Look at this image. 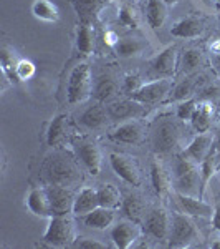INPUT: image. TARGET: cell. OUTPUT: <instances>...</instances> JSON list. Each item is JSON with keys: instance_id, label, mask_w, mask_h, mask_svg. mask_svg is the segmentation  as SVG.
Segmentation results:
<instances>
[{"instance_id": "obj_1", "label": "cell", "mask_w": 220, "mask_h": 249, "mask_svg": "<svg viewBox=\"0 0 220 249\" xmlns=\"http://www.w3.org/2000/svg\"><path fill=\"white\" fill-rule=\"evenodd\" d=\"M93 93V77L88 63H78L71 70L66 85V98L71 105L86 102Z\"/></svg>"}, {"instance_id": "obj_2", "label": "cell", "mask_w": 220, "mask_h": 249, "mask_svg": "<svg viewBox=\"0 0 220 249\" xmlns=\"http://www.w3.org/2000/svg\"><path fill=\"white\" fill-rule=\"evenodd\" d=\"M75 239H77V228H75V219L71 218V214L51 216L45 234H43V241L50 246L65 248L71 246Z\"/></svg>"}, {"instance_id": "obj_3", "label": "cell", "mask_w": 220, "mask_h": 249, "mask_svg": "<svg viewBox=\"0 0 220 249\" xmlns=\"http://www.w3.org/2000/svg\"><path fill=\"white\" fill-rule=\"evenodd\" d=\"M201 234L195 226L192 216L186 213H174L173 226L169 234V248H189L195 241H199Z\"/></svg>"}, {"instance_id": "obj_4", "label": "cell", "mask_w": 220, "mask_h": 249, "mask_svg": "<svg viewBox=\"0 0 220 249\" xmlns=\"http://www.w3.org/2000/svg\"><path fill=\"white\" fill-rule=\"evenodd\" d=\"M181 140V126L174 120L162 118L153 128V148L156 153H171Z\"/></svg>"}, {"instance_id": "obj_5", "label": "cell", "mask_w": 220, "mask_h": 249, "mask_svg": "<svg viewBox=\"0 0 220 249\" xmlns=\"http://www.w3.org/2000/svg\"><path fill=\"white\" fill-rule=\"evenodd\" d=\"M175 181L177 190L186 195L194 196L197 193V186L201 183V173H199L197 163L189 156H182L175 161Z\"/></svg>"}, {"instance_id": "obj_6", "label": "cell", "mask_w": 220, "mask_h": 249, "mask_svg": "<svg viewBox=\"0 0 220 249\" xmlns=\"http://www.w3.org/2000/svg\"><path fill=\"white\" fill-rule=\"evenodd\" d=\"M48 179L51 184H62V186H70V184L77 183L79 178V171L75 166V163L68 158L62 156H55L48 163Z\"/></svg>"}, {"instance_id": "obj_7", "label": "cell", "mask_w": 220, "mask_h": 249, "mask_svg": "<svg viewBox=\"0 0 220 249\" xmlns=\"http://www.w3.org/2000/svg\"><path fill=\"white\" fill-rule=\"evenodd\" d=\"M173 90V82L171 78H156L154 82L144 83L136 93L131 95V98L136 100L141 105H153L166 98Z\"/></svg>"}, {"instance_id": "obj_8", "label": "cell", "mask_w": 220, "mask_h": 249, "mask_svg": "<svg viewBox=\"0 0 220 249\" xmlns=\"http://www.w3.org/2000/svg\"><path fill=\"white\" fill-rule=\"evenodd\" d=\"M110 164L116 175L129 186H139L141 184V171H139V166L134 158L123 153H111Z\"/></svg>"}, {"instance_id": "obj_9", "label": "cell", "mask_w": 220, "mask_h": 249, "mask_svg": "<svg viewBox=\"0 0 220 249\" xmlns=\"http://www.w3.org/2000/svg\"><path fill=\"white\" fill-rule=\"evenodd\" d=\"M177 65H179V50L175 45H169L151 62V71L157 78L159 77L169 78L175 73Z\"/></svg>"}, {"instance_id": "obj_10", "label": "cell", "mask_w": 220, "mask_h": 249, "mask_svg": "<svg viewBox=\"0 0 220 249\" xmlns=\"http://www.w3.org/2000/svg\"><path fill=\"white\" fill-rule=\"evenodd\" d=\"M144 226H146V231L149 232L151 236H154L156 239L166 241V239H169V234H171L173 216L166 210H162V208H157V210H153L146 216Z\"/></svg>"}, {"instance_id": "obj_11", "label": "cell", "mask_w": 220, "mask_h": 249, "mask_svg": "<svg viewBox=\"0 0 220 249\" xmlns=\"http://www.w3.org/2000/svg\"><path fill=\"white\" fill-rule=\"evenodd\" d=\"M142 230L136 224V221H119L111 230V241L114 243L116 248L127 249L141 238Z\"/></svg>"}, {"instance_id": "obj_12", "label": "cell", "mask_w": 220, "mask_h": 249, "mask_svg": "<svg viewBox=\"0 0 220 249\" xmlns=\"http://www.w3.org/2000/svg\"><path fill=\"white\" fill-rule=\"evenodd\" d=\"M47 191L53 216L70 214V213L73 214V203L77 195H73L71 190H68L66 186H62V184H51V186L47 188Z\"/></svg>"}, {"instance_id": "obj_13", "label": "cell", "mask_w": 220, "mask_h": 249, "mask_svg": "<svg viewBox=\"0 0 220 249\" xmlns=\"http://www.w3.org/2000/svg\"><path fill=\"white\" fill-rule=\"evenodd\" d=\"M110 138L116 143H125V144H139L144 138L142 124L134 120L121 123L116 126L110 133Z\"/></svg>"}, {"instance_id": "obj_14", "label": "cell", "mask_w": 220, "mask_h": 249, "mask_svg": "<svg viewBox=\"0 0 220 249\" xmlns=\"http://www.w3.org/2000/svg\"><path fill=\"white\" fill-rule=\"evenodd\" d=\"M77 153L78 158L81 160V163L85 164V168L91 175H98L101 171L103 164V156L99 146L93 142H81L77 144Z\"/></svg>"}, {"instance_id": "obj_15", "label": "cell", "mask_w": 220, "mask_h": 249, "mask_svg": "<svg viewBox=\"0 0 220 249\" xmlns=\"http://www.w3.org/2000/svg\"><path fill=\"white\" fill-rule=\"evenodd\" d=\"M27 208L35 216L51 218L53 213H51V204H50V198H48L47 188H33L29 193V196H27Z\"/></svg>"}, {"instance_id": "obj_16", "label": "cell", "mask_w": 220, "mask_h": 249, "mask_svg": "<svg viewBox=\"0 0 220 249\" xmlns=\"http://www.w3.org/2000/svg\"><path fill=\"white\" fill-rule=\"evenodd\" d=\"M177 201L181 208L189 216H199V218H212L214 216V208L212 204L205 203L201 198H195L192 195L186 193H177Z\"/></svg>"}, {"instance_id": "obj_17", "label": "cell", "mask_w": 220, "mask_h": 249, "mask_svg": "<svg viewBox=\"0 0 220 249\" xmlns=\"http://www.w3.org/2000/svg\"><path fill=\"white\" fill-rule=\"evenodd\" d=\"M205 30V25L199 17H186L179 22H175L171 29V35L177 38H197L201 37Z\"/></svg>"}, {"instance_id": "obj_18", "label": "cell", "mask_w": 220, "mask_h": 249, "mask_svg": "<svg viewBox=\"0 0 220 249\" xmlns=\"http://www.w3.org/2000/svg\"><path fill=\"white\" fill-rule=\"evenodd\" d=\"M98 206H99L98 190H93V188H83V190H79L78 195L75 196L73 214L75 216H86L88 213L96 210Z\"/></svg>"}, {"instance_id": "obj_19", "label": "cell", "mask_w": 220, "mask_h": 249, "mask_svg": "<svg viewBox=\"0 0 220 249\" xmlns=\"http://www.w3.org/2000/svg\"><path fill=\"white\" fill-rule=\"evenodd\" d=\"M116 210H110V208H103L98 206L96 210L91 213H88L85 218V224L93 230H108L114 224L116 221Z\"/></svg>"}, {"instance_id": "obj_20", "label": "cell", "mask_w": 220, "mask_h": 249, "mask_svg": "<svg viewBox=\"0 0 220 249\" xmlns=\"http://www.w3.org/2000/svg\"><path fill=\"white\" fill-rule=\"evenodd\" d=\"M136 100H121V102H114L108 107V115L113 120H133L134 116L139 115V107Z\"/></svg>"}, {"instance_id": "obj_21", "label": "cell", "mask_w": 220, "mask_h": 249, "mask_svg": "<svg viewBox=\"0 0 220 249\" xmlns=\"http://www.w3.org/2000/svg\"><path fill=\"white\" fill-rule=\"evenodd\" d=\"M210 146H212V136L209 133H199L190 142L189 146H187L186 156H189L195 163H202L205 160V156L209 155Z\"/></svg>"}, {"instance_id": "obj_22", "label": "cell", "mask_w": 220, "mask_h": 249, "mask_svg": "<svg viewBox=\"0 0 220 249\" xmlns=\"http://www.w3.org/2000/svg\"><path fill=\"white\" fill-rule=\"evenodd\" d=\"M96 45V35L91 22H81V25L77 30V48L79 53L91 55L94 52Z\"/></svg>"}, {"instance_id": "obj_23", "label": "cell", "mask_w": 220, "mask_h": 249, "mask_svg": "<svg viewBox=\"0 0 220 249\" xmlns=\"http://www.w3.org/2000/svg\"><path fill=\"white\" fill-rule=\"evenodd\" d=\"M144 12H146L147 23L154 30L161 29L167 18V5L162 0H147Z\"/></svg>"}, {"instance_id": "obj_24", "label": "cell", "mask_w": 220, "mask_h": 249, "mask_svg": "<svg viewBox=\"0 0 220 249\" xmlns=\"http://www.w3.org/2000/svg\"><path fill=\"white\" fill-rule=\"evenodd\" d=\"M212 120H214V107H212L210 103H199L190 123H192V128H194L197 133H207L212 126Z\"/></svg>"}, {"instance_id": "obj_25", "label": "cell", "mask_w": 220, "mask_h": 249, "mask_svg": "<svg viewBox=\"0 0 220 249\" xmlns=\"http://www.w3.org/2000/svg\"><path fill=\"white\" fill-rule=\"evenodd\" d=\"M31 14H33L35 18L48 23H55L60 18L58 7L51 0H35L31 3Z\"/></svg>"}, {"instance_id": "obj_26", "label": "cell", "mask_w": 220, "mask_h": 249, "mask_svg": "<svg viewBox=\"0 0 220 249\" xmlns=\"http://www.w3.org/2000/svg\"><path fill=\"white\" fill-rule=\"evenodd\" d=\"M151 181L159 196H166L171 190V175L159 161L151 163Z\"/></svg>"}, {"instance_id": "obj_27", "label": "cell", "mask_w": 220, "mask_h": 249, "mask_svg": "<svg viewBox=\"0 0 220 249\" xmlns=\"http://www.w3.org/2000/svg\"><path fill=\"white\" fill-rule=\"evenodd\" d=\"M81 22H91L103 10L106 0H71Z\"/></svg>"}, {"instance_id": "obj_28", "label": "cell", "mask_w": 220, "mask_h": 249, "mask_svg": "<svg viewBox=\"0 0 220 249\" xmlns=\"http://www.w3.org/2000/svg\"><path fill=\"white\" fill-rule=\"evenodd\" d=\"M66 124H68V116L66 115H58L51 120L50 126L47 131V143L48 146H58L60 143H63L66 136Z\"/></svg>"}, {"instance_id": "obj_29", "label": "cell", "mask_w": 220, "mask_h": 249, "mask_svg": "<svg viewBox=\"0 0 220 249\" xmlns=\"http://www.w3.org/2000/svg\"><path fill=\"white\" fill-rule=\"evenodd\" d=\"M98 199H99V206L110 208V210H118L123 204L121 193L111 183L101 184L98 188Z\"/></svg>"}, {"instance_id": "obj_30", "label": "cell", "mask_w": 220, "mask_h": 249, "mask_svg": "<svg viewBox=\"0 0 220 249\" xmlns=\"http://www.w3.org/2000/svg\"><path fill=\"white\" fill-rule=\"evenodd\" d=\"M144 48H146V42H142L141 38L126 37V38H119V42L116 43L114 50L119 57L129 58V57H136V55L142 53Z\"/></svg>"}, {"instance_id": "obj_31", "label": "cell", "mask_w": 220, "mask_h": 249, "mask_svg": "<svg viewBox=\"0 0 220 249\" xmlns=\"http://www.w3.org/2000/svg\"><path fill=\"white\" fill-rule=\"evenodd\" d=\"M106 118H108V110L98 103V105L88 108L85 113L81 115L79 122H81V124H85L86 128H90V130H96V128H99L106 122Z\"/></svg>"}, {"instance_id": "obj_32", "label": "cell", "mask_w": 220, "mask_h": 249, "mask_svg": "<svg viewBox=\"0 0 220 249\" xmlns=\"http://www.w3.org/2000/svg\"><path fill=\"white\" fill-rule=\"evenodd\" d=\"M116 93V82L111 77H101L93 88V95L98 102H106Z\"/></svg>"}, {"instance_id": "obj_33", "label": "cell", "mask_w": 220, "mask_h": 249, "mask_svg": "<svg viewBox=\"0 0 220 249\" xmlns=\"http://www.w3.org/2000/svg\"><path fill=\"white\" fill-rule=\"evenodd\" d=\"M123 211L126 213V216L133 221H139L142 216V211H144V203L139 196L136 195H127L126 199L123 201Z\"/></svg>"}, {"instance_id": "obj_34", "label": "cell", "mask_w": 220, "mask_h": 249, "mask_svg": "<svg viewBox=\"0 0 220 249\" xmlns=\"http://www.w3.org/2000/svg\"><path fill=\"white\" fill-rule=\"evenodd\" d=\"M202 63V52L199 48H189L182 53L181 67L186 73H190Z\"/></svg>"}, {"instance_id": "obj_35", "label": "cell", "mask_w": 220, "mask_h": 249, "mask_svg": "<svg viewBox=\"0 0 220 249\" xmlns=\"http://www.w3.org/2000/svg\"><path fill=\"white\" fill-rule=\"evenodd\" d=\"M195 87V78H186L173 90V102H184L192 95Z\"/></svg>"}, {"instance_id": "obj_36", "label": "cell", "mask_w": 220, "mask_h": 249, "mask_svg": "<svg viewBox=\"0 0 220 249\" xmlns=\"http://www.w3.org/2000/svg\"><path fill=\"white\" fill-rule=\"evenodd\" d=\"M2 71L5 77L9 78H15V65H17L18 60H15V53L12 50H9L7 47L2 48Z\"/></svg>"}, {"instance_id": "obj_37", "label": "cell", "mask_w": 220, "mask_h": 249, "mask_svg": "<svg viewBox=\"0 0 220 249\" xmlns=\"http://www.w3.org/2000/svg\"><path fill=\"white\" fill-rule=\"evenodd\" d=\"M35 75V65L30 62V60L20 58L15 65V80L18 82H27Z\"/></svg>"}, {"instance_id": "obj_38", "label": "cell", "mask_w": 220, "mask_h": 249, "mask_svg": "<svg viewBox=\"0 0 220 249\" xmlns=\"http://www.w3.org/2000/svg\"><path fill=\"white\" fill-rule=\"evenodd\" d=\"M197 107H199L197 100H194V98L184 100V102L179 103L177 111H175V113H177V118L182 120V122H190L192 116L195 113V110H197Z\"/></svg>"}, {"instance_id": "obj_39", "label": "cell", "mask_w": 220, "mask_h": 249, "mask_svg": "<svg viewBox=\"0 0 220 249\" xmlns=\"http://www.w3.org/2000/svg\"><path fill=\"white\" fill-rule=\"evenodd\" d=\"M119 23L125 27H129V29H136L138 27V15H136V12L133 7L129 5H123L121 9H119Z\"/></svg>"}, {"instance_id": "obj_40", "label": "cell", "mask_w": 220, "mask_h": 249, "mask_svg": "<svg viewBox=\"0 0 220 249\" xmlns=\"http://www.w3.org/2000/svg\"><path fill=\"white\" fill-rule=\"evenodd\" d=\"M71 248L77 249H106L105 243H99L98 239L93 238H77L71 244Z\"/></svg>"}, {"instance_id": "obj_41", "label": "cell", "mask_w": 220, "mask_h": 249, "mask_svg": "<svg viewBox=\"0 0 220 249\" xmlns=\"http://www.w3.org/2000/svg\"><path fill=\"white\" fill-rule=\"evenodd\" d=\"M142 85L144 83L141 82V78H139L138 75H127V77L125 78V90L129 95L136 93V91H138Z\"/></svg>"}, {"instance_id": "obj_42", "label": "cell", "mask_w": 220, "mask_h": 249, "mask_svg": "<svg viewBox=\"0 0 220 249\" xmlns=\"http://www.w3.org/2000/svg\"><path fill=\"white\" fill-rule=\"evenodd\" d=\"M212 226L220 231V204L214 208V216H212Z\"/></svg>"}, {"instance_id": "obj_43", "label": "cell", "mask_w": 220, "mask_h": 249, "mask_svg": "<svg viewBox=\"0 0 220 249\" xmlns=\"http://www.w3.org/2000/svg\"><path fill=\"white\" fill-rule=\"evenodd\" d=\"M118 42H119V37L116 35V32H108L105 35V43H108L110 47H116Z\"/></svg>"}, {"instance_id": "obj_44", "label": "cell", "mask_w": 220, "mask_h": 249, "mask_svg": "<svg viewBox=\"0 0 220 249\" xmlns=\"http://www.w3.org/2000/svg\"><path fill=\"white\" fill-rule=\"evenodd\" d=\"M164 3H166L167 7H171V5H175V3H179V0H162Z\"/></svg>"}, {"instance_id": "obj_45", "label": "cell", "mask_w": 220, "mask_h": 249, "mask_svg": "<svg viewBox=\"0 0 220 249\" xmlns=\"http://www.w3.org/2000/svg\"><path fill=\"white\" fill-rule=\"evenodd\" d=\"M214 60H215V65H217V70L220 71V53H219V55H215V58H214Z\"/></svg>"}, {"instance_id": "obj_46", "label": "cell", "mask_w": 220, "mask_h": 249, "mask_svg": "<svg viewBox=\"0 0 220 249\" xmlns=\"http://www.w3.org/2000/svg\"><path fill=\"white\" fill-rule=\"evenodd\" d=\"M212 248H214V249H220V239L215 241V243L212 244Z\"/></svg>"}, {"instance_id": "obj_47", "label": "cell", "mask_w": 220, "mask_h": 249, "mask_svg": "<svg viewBox=\"0 0 220 249\" xmlns=\"http://www.w3.org/2000/svg\"><path fill=\"white\" fill-rule=\"evenodd\" d=\"M217 3H219V5H220V0H217Z\"/></svg>"}, {"instance_id": "obj_48", "label": "cell", "mask_w": 220, "mask_h": 249, "mask_svg": "<svg viewBox=\"0 0 220 249\" xmlns=\"http://www.w3.org/2000/svg\"><path fill=\"white\" fill-rule=\"evenodd\" d=\"M219 20H220V14H219Z\"/></svg>"}]
</instances>
